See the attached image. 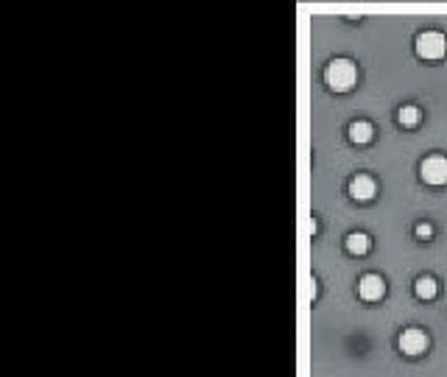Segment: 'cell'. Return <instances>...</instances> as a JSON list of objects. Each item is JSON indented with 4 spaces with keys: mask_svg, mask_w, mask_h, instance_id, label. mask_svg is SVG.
I'll list each match as a JSON object with an SVG mask.
<instances>
[{
    "mask_svg": "<svg viewBox=\"0 0 447 377\" xmlns=\"http://www.w3.org/2000/svg\"><path fill=\"white\" fill-rule=\"evenodd\" d=\"M325 82L336 93L352 90L355 82H358V67H355V62L352 59H333L327 64V70H325Z\"/></svg>",
    "mask_w": 447,
    "mask_h": 377,
    "instance_id": "cell-1",
    "label": "cell"
},
{
    "mask_svg": "<svg viewBox=\"0 0 447 377\" xmlns=\"http://www.w3.org/2000/svg\"><path fill=\"white\" fill-rule=\"evenodd\" d=\"M444 50H447V39H444L441 31H422V34L417 37V56H419V59L436 62V59L444 56Z\"/></svg>",
    "mask_w": 447,
    "mask_h": 377,
    "instance_id": "cell-2",
    "label": "cell"
},
{
    "mask_svg": "<svg viewBox=\"0 0 447 377\" xmlns=\"http://www.w3.org/2000/svg\"><path fill=\"white\" fill-rule=\"evenodd\" d=\"M419 174L428 185L439 187V185H447V157L441 154H433V157H425L422 165H419Z\"/></svg>",
    "mask_w": 447,
    "mask_h": 377,
    "instance_id": "cell-3",
    "label": "cell"
},
{
    "mask_svg": "<svg viewBox=\"0 0 447 377\" xmlns=\"http://www.w3.org/2000/svg\"><path fill=\"white\" fill-rule=\"evenodd\" d=\"M428 344H430V338H428V333L419 330V327H408V330L400 335V349H403L405 355H422V352L428 349Z\"/></svg>",
    "mask_w": 447,
    "mask_h": 377,
    "instance_id": "cell-4",
    "label": "cell"
},
{
    "mask_svg": "<svg viewBox=\"0 0 447 377\" xmlns=\"http://www.w3.org/2000/svg\"><path fill=\"white\" fill-rule=\"evenodd\" d=\"M358 293H361L363 302H378V299H383V293H386V282H383L378 274H366V277H361V282H358Z\"/></svg>",
    "mask_w": 447,
    "mask_h": 377,
    "instance_id": "cell-5",
    "label": "cell"
},
{
    "mask_svg": "<svg viewBox=\"0 0 447 377\" xmlns=\"http://www.w3.org/2000/svg\"><path fill=\"white\" fill-rule=\"evenodd\" d=\"M375 190H378V185H375V179L372 176H355L352 182H349V196L355 199V201H369V199H375Z\"/></svg>",
    "mask_w": 447,
    "mask_h": 377,
    "instance_id": "cell-6",
    "label": "cell"
},
{
    "mask_svg": "<svg viewBox=\"0 0 447 377\" xmlns=\"http://www.w3.org/2000/svg\"><path fill=\"white\" fill-rule=\"evenodd\" d=\"M372 137H375V126H372L369 120H355V123L349 126V140H352V142L363 145V142H369Z\"/></svg>",
    "mask_w": 447,
    "mask_h": 377,
    "instance_id": "cell-7",
    "label": "cell"
},
{
    "mask_svg": "<svg viewBox=\"0 0 447 377\" xmlns=\"http://www.w3.org/2000/svg\"><path fill=\"white\" fill-rule=\"evenodd\" d=\"M372 249V238L369 235H363V232H352V235H347V252L349 255H366Z\"/></svg>",
    "mask_w": 447,
    "mask_h": 377,
    "instance_id": "cell-8",
    "label": "cell"
},
{
    "mask_svg": "<svg viewBox=\"0 0 447 377\" xmlns=\"http://www.w3.org/2000/svg\"><path fill=\"white\" fill-rule=\"evenodd\" d=\"M414 291H417L419 299H433V296L439 293V282H436L433 277H419V279L414 282Z\"/></svg>",
    "mask_w": 447,
    "mask_h": 377,
    "instance_id": "cell-9",
    "label": "cell"
},
{
    "mask_svg": "<svg viewBox=\"0 0 447 377\" xmlns=\"http://www.w3.org/2000/svg\"><path fill=\"white\" fill-rule=\"evenodd\" d=\"M397 120H400L403 126H417V123H419V109H417L414 104H408V107H403V109L397 112Z\"/></svg>",
    "mask_w": 447,
    "mask_h": 377,
    "instance_id": "cell-10",
    "label": "cell"
},
{
    "mask_svg": "<svg viewBox=\"0 0 447 377\" xmlns=\"http://www.w3.org/2000/svg\"><path fill=\"white\" fill-rule=\"evenodd\" d=\"M417 235H419V238H425V241H428V238H430V235H433V226H430V223H419V226H417Z\"/></svg>",
    "mask_w": 447,
    "mask_h": 377,
    "instance_id": "cell-11",
    "label": "cell"
}]
</instances>
